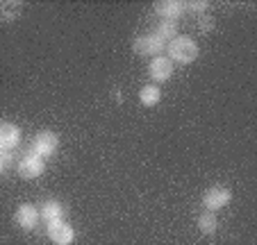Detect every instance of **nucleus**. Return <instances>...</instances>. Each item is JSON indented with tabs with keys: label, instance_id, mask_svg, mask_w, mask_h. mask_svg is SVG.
<instances>
[{
	"label": "nucleus",
	"instance_id": "obj_1",
	"mask_svg": "<svg viewBox=\"0 0 257 245\" xmlns=\"http://www.w3.org/2000/svg\"><path fill=\"white\" fill-rule=\"evenodd\" d=\"M166 50H169V59L171 62H178V64H191L198 59V44H196L191 37H187V34H182V37H175L173 41H169V46H166Z\"/></svg>",
	"mask_w": 257,
	"mask_h": 245
},
{
	"label": "nucleus",
	"instance_id": "obj_2",
	"mask_svg": "<svg viewBox=\"0 0 257 245\" xmlns=\"http://www.w3.org/2000/svg\"><path fill=\"white\" fill-rule=\"evenodd\" d=\"M132 50H135L137 55H141V57H160V55L166 50V44L155 32H151V34L137 37L135 44H132Z\"/></svg>",
	"mask_w": 257,
	"mask_h": 245
},
{
	"label": "nucleus",
	"instance_id": "obj_3",
	"mask_svg": "<svg viewBox=\"0 0 257 245\" xmlns=\"http://www.w3.org/2000/svg\"><path fill=\"white\" fill-rule=\"evenodd\" d=\"M44 170H46L44 157H39V154L32 152V150H30L19 163V175L23 179H37V177L44 175Z\"/></svg>",
	"mask_w": 257,
	"mask_h": 245
},
{
	"label": "nucleus",
	"instance_id": "obj_4",
	"mask_svg": "<svg viewBox=\"0 0 257 245\" xmlns=\"http://www.w3.org/2000/svg\"><path fill=\"white\" fill-rule=\"evenodd\" d=\"M232 200V191L225 186H212L209 191H205L203 195V207L209 209V211H218V209H223L225 204H230Z\"/></svg>",
	"mask_w": 257,
	"mask_h": 245
},
{
	"label": "nucleus",
	"instance_id": "obj_5",
	"mask_svg": "<svg viewBox=\"0 0 257 245\" xmlns=\"http://www.w3.org/2000/svg\"><path fill=\"white\" fill-rule=\"evenodd\" d=\"M59 148V136L50 130H44L39 134L34 136V145H32V152H37L39 157H50L55 150Z\"/></svg>",
	"mask_w": 257,
	"mask_h": 245
},
{
	"label": "nucleus",
	"instance_id": "obj_6",
	"mask_svg": "<svg viewBox=\"0 0 257 245\" xmlns=\"http://www.w3.org/2000/svg\"><path fill=\"white\" fill-rule=\"evenodd\" d=\"M39 207H34V204H30V202H25V204H21L19 209H16L14 213V220L16 225L21 227V229L30 231L37 227V222H39Z\"/></svg>",
	"mask_w": 257,
	"mask_h": 245
},
{
	"label": "nucleus",
	"instance_id": "obj_7",
	"mask_svg": "<svg viewBox=\"0 0 257 245\" xmlns=\"http://www.w3.org/2000/svg\"><path fill=\"white\" fill-rule=\"evenodd\" d=\"M48 238L53 240L55 245H71L73 238H75V229L64 220L48 222Z\"/></svg>",
	"mask_w": 257,
	"mask_h": 245
},
{
	"label": "nucleus",
	"instance_id": "obj_8",
	"mask_svg": "<svg viewBox=\"0 0 257 245\" xmlns=\"http://www.w3.org/2000/svg\"><path fill=\"white\" fill-rule=\"evenodd\" d=\"M148 75H151V80H155V82H166L171 75H173V62H171L169 57H164V55L153 57V62L148 64Z\"/></svg>",
	"mask_w": 257,
	"mask_h": 245
},
{
	"label": "nucleus",
	"instance_id": "obj_9",
	"mask_svg": "<svg viewBox=\"0 0 257 245\" xmlns=\"http://www.w3.org/2000/svg\"><path fill=\"white\" fill-rule=\"evenodd\" d=\"M155 12L162 16V21H178L185 14V5L180 0H157Z\"/></svg>",
	"mask_w": 257,
	"mask_h": 245
},
{
	"label": "nucleus",
	"instance_id": "obj_10",
	"mask_svg": "<svg viewBox=\"0 0 257 245\" xmlns=\"http://www.w3.org/2000/svg\"><path fill=\"white\" fill-rule=\"evenodd\" d=\"M19 141H21V130L14 123H0V150L3 152L16 148Z\"/></svg>",
	"mask_w": 257,
	"mask_h": 245
},
{
	"label": "nucleus",
	"instance_id": "obj_11",
	"mask_svg": "<svg viewBox=\"0 0 257 245\" xmlns=\"http://www.w3.org/2000/svg\"><path fill=\"white\" fill-rule=\"evenodd\" d=\"M39 216L44 218L46 222L62 220V218H64V207L59 204L57 200H46V202H41V207H39Z\"/></svg>",
	"mask_w": 257,
	"mask_h": 245
},
{
	"label": "nucleus",
	"instance_id": "obj_12",
	"mask_svg": "<svg viewBox=\"0 0 257 245\" xmlns=\"http://www.w3.org/2000/svg\"><path fill=\"white\" fill-rule=\"evenodd\" d=\"M160 100H162V91L157 84H146L139 91V102L144 107H155Z\"/></svg>",
	"mask_w": 257,
	"mask_h": 245
},
{
	"label": "nucleus",
	"instance_id": "obj_13",
	"mask_svg": "<svg viewBox=\"0 0 257 245\" xmlns=\"http://www.w3.org/2000/svg\"><path fill=\"white\" fill-rule=\"evenodd\" d=\"M155 34L164 41V44L166 41H173V39L178 37V23H175V21H160Z\"/></svg>",
	"mask_w": 257,
	"mask_h": 245
},
{
	"label": "nucleus",
	"instance_id": "obj_14",
	"mask_svg": "<svg viewBox=\"0 0 257 245\" xmlns=\"http://www.w3.org/2000/svg\"><path fill=\"white\" fill-rule=\"evenodd\" d=\"M218 227V218L214 211H203L198 216V229L203 231V234H214Z\"/></svg>",
	"mask_w": 257,
	"mask_h": 245
},
{
	"label": "nucleus",
	"instance_id": "obj_15",
	"mask_svg": "<svg viewBox=\"0 0 257 245\" xmlns=\"http://www.w3.org/2000/svg\"><path fill=\"white\" fill-rule=\"evenodd\" d=\"M182 5H185V12H191V14H198V16L207 14V10H209L207 0H187Z\"/></svg>",
	"mask_w": 257,
	"mask_h": 245
},
{
	"label": "nucleus",
	"instance_id": "obj_16",
	"mask_svg": "<svg viewBox=\"0 0 257 245\" xmlns=\"http://www.w3.org/2000/svg\"><path fill=\"white\" fill-rule=\"evenodd\" d=\"M198 25H200L203 32H209V30L214 28V19L212 16H207V14H203V16H198Z\"/></svg>",
	"mask_w": 257,
	"mask_h": 245
},
{
	"label": "nucleus",
	"instance_id": "obj_17",
	"mask_svg": "<svg viewBox=\"0 0 257 245\" xmlns=\"http://www.w3.org/2000/svg\"><path fill=\"white\" fill-rule=\"evenodd\" d=\"M7 163H10V154L7 152H3V150H0V175H3V170H5V166Z\"/></svg>",
	"mask_w": 257,
	"mask_h": 245
}]
</instances>
